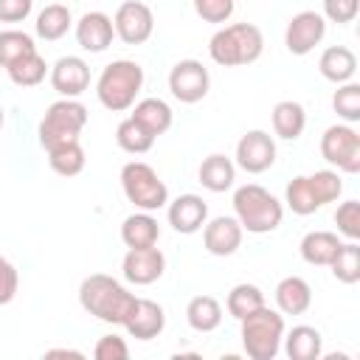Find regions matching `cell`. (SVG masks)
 <instances>
[{
    "label": "cell",
    "mask_w": 360,
    "mask_h": 360,
    "mask_svg": "<svg viewBox=\"0 0 360 360\" xmlns=\"http://www.w3.org/2000/svg\"><path fill=\"white\" fill-rule=\"evenodd\" d=\"M135 301V292H129L118 278L107 276V273H93L79 284V304L87 315L121 326L129 307Z\"/></svg>",
    "instance_id": "6da1fadb"
},
{
    "label": "cell",
    "mask_w": 360,
    "mask_h": 360,
    "mask_svg": "<svg viewBox=\"0 0 360 360\" xmlns=\"http://www.w3.org/2000/svg\"><path fill=\"white\" fill-rule=\"evenodd\" d=\"M262 51H264V37H262L259 25H253V22L222 25L208 39V56L222 68L250 65L262 56Z\"/></svg>",
    "instance_id": "7a4b0ae2"
},
{
    "label": "cell",
    "mask_w": 360,
    "mask_h": 360,
    "mask_svg": "<svg viewBox=\"0 0 360 360\" xmlns=\"http://www.w3.org/2000/svg\"><path fill=\"white\" fill-rule=\"evenodd\" d=\"M343 194V180L335 169H318L312 174H298L287 183L284 202L292 214L307 217L321 211L326 202H335Z\"/></svg>",
    "instance_id": "3957f363"
},
{
    "label": "cell",
    "mask_w": 360,
    "mask_h": 360,
    "mask_svg": "<svg viewBox=\"0 0 360 360\" xmlns=\"http://www.w3.org/2000/svg\"><path fill=\"white\" fill-rule=\"evenodd\" d=\"M233 217L248 233H270L284 219V205L259 183H245L233 191Z\"/></svg>",
    "instance_id": "277c9868"
},
{
    "label": "cell",
    "mask_w": 360,
    "mask_h": 360,
    "mask_svg": "<svg viewBox=\"0 0 360 360\" xmlns=\"http://www.w3.org/2000/svg\"><path fill=\"white\" fill-rule=\"evenodd\" d=\"M141 87H143V68L132 59H115L101 70L96 82V96L101 107H107L110 112H124L135 104Z\"/></svg>",
    "instance_id": "5b68a950"
},
{
    "label": "cell",
    "mask_w": 360,
    "mask_h": 360,
    "mask_svg": "<svg viewBox=\"0 0 360 360\" xmlns=\"http://www.w3.org/2000/svg\"><path fill=\"white\" fill-rule=\"evenodd\" d=\"M284 315L270 309L267 304L253 309L239 321V335H242V349L250 360H273L281 349L284 340Z\"/></svg>",
    "instance_id": "8992f818"
},
{
    "label": "cell",
    "mask_w": 360,
    "mask_h": 360,
    "mask_svg": "<svg viewBox=\"0 0 360 360\" xmlns=\"http://www.w3.org/2000/svg\"><path fill=\"white\" fill-rule=\"evenodd\" d=\"M87 124V107L76 98H59L53 101L42 121H39V143L42 149H53V146H62V143H70V141H79L82 129Z\"/></svg>",
    "instance_id": "52a82bcc"
},
{
    "label": "cell",
    "mask_w": 360,
    "mask_h": 360,
    "mask_svg": "<svg viewBox=\"0 0 360 360\" xmlns=\"http://www.w3.org/2000/svg\"><path fill=\"white\" fill-rule=\"evenodd\" d=\"M121 188L124 197L141 211H158L169 202V188L158 177V172L143 160H129L121 169Z\"/></svg>",
    "instance_id": "ba28073f"
},
{
    "label": "cell",
    "mask_w": 360,
    "mask_h": 360,
    "mask_svg": "<svg viewBox=\"0 0 360 360\" xmlns=\"http://www.w3.org/2000/svg\"><path fill=\"white\" fill-rule=\"evenodd\" d=\"M321 155L343 174L360 172V135L352 124H332L321 135Z\"/></svg>",
    "instance_id": "9c48e42d"
},
{
    "label": "cell",
    "mask_w": 360,
    "mask_h": 360,
    "mask_svg": "<svg viewBox=\"0 0 360 360\" xmlns=\"http://www.w3.org/2000/svg\"><path fill=\"white\" fill-rule=\"evenodd\" d=\"M169 90L177 101L183 104H197L208 96L211 90V76L208 68L200 59H180L169 70Z\"/></svg>",
    "instance_id": "30bf717a"
},
{
    "label": "cell",
    "mask_w": 360,
    "mask_h": 360,
    "mask_svg": "<svg viewBox=\"0 0 360 360\" xmlns=\"http://www.w3.org/2000/svg\"><path fill=\"white\" fill-rule=\"evenodd\" d=\"M115 37L127 45H143L155 31V14L141 0H124L112 17Z\"/></svg>",
    "instance_id": "8fae6325"
},
{
    "label": "cell",
    "mask_w": 360,
    "mask_h": 360,
    "mask_svg": "<svg viewBox=\"0 0 360 360\" xmlns=\"http://www.w3.org/2000/svg\"><path fill=\"white\" fill-rule=\"evenodd\" d=\"M326 37V20L321 11H298L290 17L287 31H284V45L292 56H307L309 51H315V45H321V39Z\"/></svg>",
    "instance_id": "7c38bea8"
},
{
    "label": "cell",
    "mask_w": 360,
    "mask_h": 360,
    "mask_svg": "<svg viewBox=\"0 0 360 360\" xmlns=\"http://www.w3.org/2000/svg\"><path fill=\"white\" fill-rule=\"evenodd\" d=\"M276 163V141L264 129H250L236 143V166L248 174H262Z\"/></svg>",
    "instance_id": "4fadbf2b"
},
{
    "label": "cell",
    "mask_w": 360,
    "mask_h": 360,
    "mask_svg": "<svg viewBox=\"0 0 360 360\" xmlns=\"http://www.w3.org/2000/svg\"><path fill=\"white\" fill-rule=\"evenodd\" d=\"M121 270H124V278L129 284H138V287H146V284H155L163 270H166V256L158 245L152 248H129L124 262H121Z\"/></svg>",
    "instance_id": "5bb4252c"
},
{
    "label": "cell",
    "mask_w": 360,
    "mask_h": 360,
    "mask_svg": "<svg viewBox=\"0 0 360 360\" xmlns=\"http://www.w3.org/2000/svg\"><path fill=\"white\" fill-rule=\"evenodd\" d=\"M121 326L135 340H152L166 329V312H163V307L158 301L135 295V301H132V307H129V312H127Z\"/></svg>",
    "instance_id": "9a60e30c"
},
{
    "label": "cell",
    "mask_w": 360,
    "mask_h": 360,
    "mask_svg": "<svg viewBox=\"0 0 360 360\" xmlns=\"http://www.w3.org/2000/svg\"><path fill=\"white\" fill-rule=\"evenodd\" d=\"M51 87L62 98H76L90 87V68L82 56H62L51 68Z\"/></svg>",
    "instance_id": "2e32d148"
},
{
    "label": "cell",
    "mask_w": 360,
    "mask_h": 360,
    "mask_svg": "<svg viewBox=\"0 0 360 360\" xmlns=\"http://www.w3.org/2000/svg\"><path fill=\"white\" fill-rule=\"evenodd\" d=\"M112 37H115L112 17L104 14V11H87L76 22V42H79L82 51L101 53L112 45Z\"/></svg>",
    "instance_id": "e0dca14e"
},
{
    "label": "cell",
    "mask_w": 360,
    "mask_h": 360,
    "mask_svg": "<svg viewBox=\"0 0 360 360\" xmlns=\"http://www.w3.org/2000/svg\"><path fill=\"white\" fill-rule=\"evenodd\" d=\"M242 225L236 217H214L202 225V245L211 256H231L242 245Z\"/></svg>",
    "instance_id": "ac0fdd59"
},
{
    "label": "cell",
    "mask_w": 360,
    "mask_h": 360,
    "mask_svg": "<svg viewBox=\"0 0 360 360\" xmlns=\"http://www.w3.org/2000/svg\"><path fill=\"white\" fill-rule=\"evenodd\" d=\"M166 217L177 233H197L208 222V202L200 194H180L169 202Z\"/></svg>",
    "instance_id": "d6986e66"
},
{
    "label": "cell",
    "mask_w": 360,
    "mask_h": 360,
    "mask_svg": "<svg viewBox=\"0 0 360 360\" xmlns=\"http://www.w3.org/2000/svg\"><path fill=\"white\" fill-rule=\"evenodd\" d=\"M276 307L281 315H304L312 307V287L301 276H287L276 284Z\"/></svg>",
    "instance_id": "ffe728a7"
},
{
    "label": "cell",
    "mask_w": 360,
    "mask_h": 360,
    "mask_svg": "<svg viewBox=\"0 0 360 360\" xmlns=\"http://www.w3.org/2000/svg\"><path fill=\"white\" fill-rule=\"evenodd\" d=\"M318 70L326 82H335V84L352 82V76L357 70V56L346 45H329L318 59Z\"/></svg>",
    "instance_id": "44dd1931"
},
{
    "label": "cell",
    "mask_w": 360,
    "mask_h": 360,
    "mask_svg": "<svg viewBox=\"0 0 360 360\" xmlns=\"http://www.w3.org/2000/svg\"><path fill=\"white\" fill-rule=\"evenodd\" d=\"M160 239V225L152 217V211H138L129 214L121 222V242L127 248H152Z\"/></svg>",
    "instance_id": "7402d4cb"
},
{
    "label": "cell",
    "mask_w": 360,
    "mask_h": 360,
    "mask_svg": "<svg viewBox=\"0 0 360 360\" xmlns=\"http://www.w3.org/2000/svg\"><path fill=\"white\" fill-rule=\"evenodd\" d=\"M340 245H343L340 236L332 233V231H309L301 239L298 250H301V259L307 264H312V267H329V262L335 259V253L340 250Z\"/></svg>",
    "instance_id": "603a6c76"
},
{
    "label": "cell",
    "mask_w": 360,
    "mask_h": 360,
    "mask_svg": "<svg viewBox=\"0 0 360 360\" xmlns=\"http://www.w3.org/2000/svg\"><path fill=\"white\" fill-rule=\"evenodd\" d=\"M284 352L290 360H318L323 352V338L315 326L298 323L290 332H284Z\"/></svg>",
    "instance_id": "cb8c5ba5"
},
{
    "label": "cell",
    "mask_w": 360,
    "mask_h": 360,
    "mask_svg": "<svg viewBox=\"0 0 360 360\" xmlns=\"http://www.w3.org/2000/svg\"><path fill=\"white\" fill-rule=\"evenodd\" d=\"M197 177H200V183H202L208 191H214V194L228 191V188L233 186V180H236V163H233L231 158L214 152V155H208V158L200 163Z\"/></svg>",
    "instance_id": "d4e9b609"
},
{
    "label": "cell",
    "mask_w": 360,
    "mask_h": 360,
    "mask_svg": "<svg viewBox=\"0 0 360 360\" xmlns=\"http://www.w3.org/2000/svg\"><path fill=\"white\" fill-rule=\"evenodd\" d=\"M143 129H149L155 138L158 135H163V132H169V127H172V121H174V112H172V107L163 101V98H141L138 104H132V112H129Z\"/></svg>",
    "instance_id": "484cf974"
},
{
    "label": "cell",
    "mask_w": 360,
    "mask_h": 360,
    "mask_svg": "<svg viewBox=\"0 0 360 360\" xmlns=\"http://www.w3.org/2000/svg\"><path fill=\"white\" fill-rule=\"evenodd\" d=\"M70 25H73V14H70V8L62 6V3H48V6L37 14V22H34L37 37L45 39V42L62 39V37L70 31Z\"/></svg>",
    "instance_id": "4316f807"
},
{
    "label": "cell",
    "mask_w": 360,
    "mask_h": 360,
    "mask_svg": "<svg viewBox=\"0 0 360 360\" xmlns=\"http://www.w3.org/2000/svg\"><path fill=\"white\" fill-rule=\"evenodd\" d=\"M273 132L278 135V138H284V141H295V138H301V132H304V127H307V112H304V107L298 104V101H292V98H284V101H278L276 107H273Z\"/></svg>",
    "instance_id": "83f0119b"
},
{
    "label": "cell",
    "mask_w": 360,
    "mask_h": 360,
    "mask_svg": "<svg viewBox=\"0 0 360 360\" xmlns=\"http://www.w3.org/2000/svg\"><path fill=\"white\" fill-rule=\"evenodd\" d=\"M186 321L194 332H214L222 323V304L214 295H194L186 307Z\"/></svg>",
    "instance_id": "f1b7e54d"
},
{
    "label": "cell",
    "mask_w": 360,
    "mask_h": 360,
    "mask_svg": "<svg viewBox=\"0 0 360 360\" xmlns=\"http://www.w3.org/2000/svg\"><path fill=\"white\" fill-rule=\"evenodd\" d=\"M6 73H8V79H11L17 87H37V84L48 76V65H45V59L39 56V51H31V53L20 56L17 62H11V65L6 68Z\"/></svg>",
    "instance_id": "f546056e"
},
{
    "label": "cell",
    "mask_w": 360,
    "mask_h": 360,
    "mask_svg": "<svg viewBox=\"0 0 360 360\" xmlns=\"http://www.w3.org/2000/svg\"><path fill=\"white\" fill-rule=\"evenodd\" d=\"M84 163H87V158H84V149L79 141L48 149V166L62 177H76L84 169Z\"/></svg>",
    "instance_id": "4dcf8cb0"
},
{
    "label": "cell",
    "mask_w": 360,
    "mask_h": 360,
    "mask_svg": "<svg viewBox=\"0 0 360 360\" xmlns=\"http://www.w3.org/2000/svg\"><path fill=\"white\" fill-rule=\"evenodd\" d=\"M259 307H264V292H262L256 284H248V281L231 287V292H228V298H225V309H228V315H233L236 321H242L245 315H250V312L259 309Z\"/></svg>",
    "instance_id": "1f68e13d"
},
{
    "label": "cell",
    "mask_w": 360,
    "mask_h": 360,
    "mask_svg": "<svg viewBox=\"0 0 360 360\" xmlns=\"http://www.w3.org/2000/svg\"><path fill=\"white\" fill-rule=\"evenodd\" d=\"M115 141H118V146H121L124 152H129V155H143V152L152 149L155 135H152L149 129H143V127L129 115V118H124V121L118 124Z\"/></svg>",
    "instance_id": "d6a6232c"
},
{
    "label": "cell",
    "mask_w": 360,
    "mask_h": 360,
    "mask_svg": "<svg viewBox=\"0 0 360 360\" xmlns=\"http://www.w3.org/2000/svg\"><path fill=\"white\" fill-rule=\"evenodd\" d=\"M332 276L343 284H357L360 281V245L357 242H343L335 259L329 262Z\"/></svg>",
    "instance_id": "836d02e7"
},
{
    "label": "cell",
    "mask_w": 360,
    "mask_h": 360,
    "mask_svg": "<svg viewBox=\"0 0 360 360\" xmlns=\"http://www.w3.org/2000/svg\"><path fill=\"white\" fill-rule=\"evenodd\" d=\"M37 51L34 45V37L20 31V28H8V31H0V68H8L11 62H17L20 56Z\"/></svg>",
    "instance_id": "e575fe53"
},
{
    "label": "cell",
    "mask_w": 360,
    "mask_h": 360,
    "mask_svg": "<svg viewBox=\"0 0 360 360\" xmlns=\"http://www.w3.org/2000/svg\"><path fill=\"white\" fill-rule=\"evenodd\" d=\"M332 107L346 124L360 121V84L357 82H343L332 96Z\"/></svg>",
    "instance_id": "d590c367"
},
{
    "label": "cell",
    "mask_w": 360,
    "mask_h": 360,
    "mask_svg": "<svg viewBox=\"0 0 360 360\" xmlns=\"http://www.w3.org/2000/svg\"><path fill=\"white\" fill-rule=\"evenodd\" d=\"M335 225H338V233H343L349 242H357L360 239V202L357 200L340 202L335 211Z\"/></svg>",
    "instance_id": "8d00e7d4"
},
{
    "label": "cell",
    "mask_w": 360,
    "mask_h": 360,
    "mask_svg": "<svg viewBox=\"0 0 360 360\" xmlns=\"http://www.w3.org/2000/svg\"><path fill=\"white\" fill-rule=\"evenodd\" d=\"M233 8H236V0H194V11L205 22H228Z\"/></svg>",
    "instance_id": "74e56055"
},
{
    "label": "cell",
    "mask_w": 360,
    "mask_h": 360,
    "mask_svg": "<svg viewBox=\"0 0 360 360\" xmlns=\"http://www.w3.org/2000/svg\"><path fill=\"white\" fill-rule=\"evenodd\" d=\"M93 357L96 360H127L129 357V346L118 335H101L96 349H93Z\"/></svg>",
    "instance_id": "f35d334b"
},
{
    "label": "cell",
    "mask_w": 360,
    "mask_h": 360,
    "mask_svg": "<svg viewBox=\"0 0 360 360\" xmlns=\"http://www.w3.org/2000/svg\"><path fill=\"white\" fill-rule=\"evenodd\" d=\"M360 11V0H323V20L329 22H352Z\"/></svg>",
    "instance_id": "ab89813d"
},
{
    "label": "cell",
    "mask_w": 360,
    "mask_h": 360,
    "mask_svg": "<svg viewBox=\"0 0 360 360\" xmlns=\"http://www.w3.org/2000/svg\"><path fill=\"white\" fill-rule=\"evenodd\" d=\"M17 287H20V276H17V267L6 259V256H0V304H8V301H14V295H17Z\"/></svg>",
    "instance_id": "60d3db41"
},
{
    "label": "cell",
    "mask_w": 360,
    "mask_h": 360,
    "mask_svg": "<svg viewBox=\"0 0 360 360\" xmlns=\"http://www.w3.org/2000/svg\"><path fill=\"white\" fill-rule=\"evenodd\" d=\"M34 8V0H0V22H22Z\"/></svg>",
    "instance_id": "b9f144b4"
},
{
    "label": "cell",
    "mask_w": 360,
    "mask_h": 360,
    "mask_svg": "<svg viewBox=\"0 0 360 360\" xmlns=\"http://www.w3.org/2000/svg\"><path fill=\"white\" fill-rule=\"evenodd\" d=\"M45 357H76V360H82L84 354H82V352H76V349H48V352H45Z\"/></svg>",
    "instance_id": "7bdbcfd3"
},
{
    "label": "cell",
    "mask_w": 360,
    "mask_h": 360,
    "mask_svg": "<svg viewBox=\"0 0 360 360\" xmlns=\"http://www.w3.org/2000/svg\"><path fill=\"white\" fill-rule=\"evenodd\" d=\"M3 124H6V112H3V107H0V129H3Z\"/></svg>",
    "instance_id": "ee69618b"
}]
</instances>
